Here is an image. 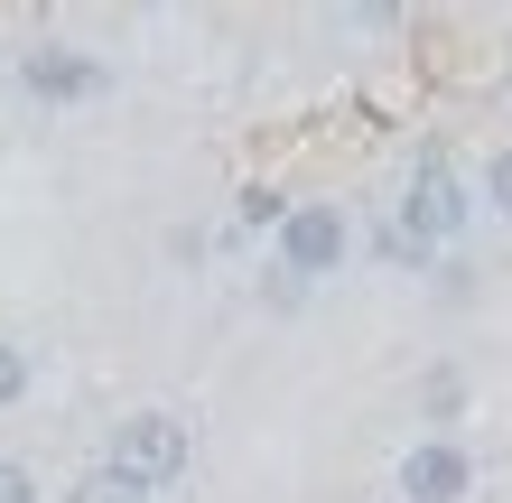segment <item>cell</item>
<instances>
[{
    "label": "cell",
    "instance_id": "cell-1",
    "mask_svg": "<svg viewBox=\"0 0 512 503\" xmlns=\"http://www.w3.org/2000/svg\"><path fill=\"white\" fill-rule=\"evenodd\" d=\"M187 457H196V438H187V420H177V410H131V420H112L103 476H122V485L149 503V494L187 485Z\"/></svg>",
    "mask_w": 512,
    "mask_h": 503
},
{
    "label": "cell",
    "instance_id": "cell-2",
    "mask_svg": "<svg viewBox=\"0 0 512 503\" xmlns=\"http://www.w3.org/2000/svg\"><path fill=\"white\" fill-rule=\"evenodd\" d=\"M391 224H401L419 252H447V243L475 224V187H466L447 159H419V168H410V187H401V205H391Z\"/></svg>",
    "mask_w": 512,
    "mask_h": 503
},
{
    "label": "cell",
    "instance_id": "cell-3",
    "mask_svg": "<svg viewBox=\"0 0 512 503\" xmlns=\"http://www.w3.org/2000/svg\"><path fill=\"white\" fill-rule=\"evenodd\" d=\"M19 84H28V103H56V112H75V103H94L112 94V66L94 47H75V38H38L19 56Z\"/></svg>",
    "mask_w": 512,
    "mask_h": 503
},
{
    "label": "cell",
    "instance_id": "cell-4",
    "mask_svg": "<svg viewBox=\"0 0 512 503\" xmlns=\"http://www.w3.org/2000/svg\"><path fill=\"white\" fill-rule=\"evenodd\" d=\"M345 252H354L345 205L308 196V205H289V215H280V271H289L298 289H308V280H326V271H345Z\"/></svg>",
    "mask_w": 512,
    "mask_h": 503
},
{
    "label": "cell",
    "instance_id": "cell-5",
    "mask_svg": "<svg viewBox=\"0 0 512 503\" xmlns=\"http://www.w3.org/2000/svg\"><path fill=\"white\" fill-rule=\"evenodd\" d=\"M391 485H401V503H466L475 494V457H466V438H410Z\"/></svg>",
    "mask_w": 512,
    "mask_h": 503
},
{
    "label": "cell",
    "instance_id": "cell-6",
    "mask_svg": "<svg viewBox=\"0 0 512 503\" xmlns=\"http://www.w3.org/2000/svg\"><path fill=\"white\" fill-rule=\"evenodd\" d=\"M419 420H429V438H457V420H466V373L457 364L419 373Z\"/></svg>",
    "mask_w": 512,
    "mask_h": 503
},
{
    "label": "cell",
    "instance_id": "cell-7",
    "mask_svg": "<svg viewBox=\"0 0 512 503\" xmlns=\"http://www.w3.org/2000/svg\"><path fill=\"white\" fill-rule=\"evenodd\" d=\"M233 215H243L252 233H261V224L280 233V215H289V196H280V187H243V205H233Z\"/></svg>",
    "mask_w": 512,
    "mask_h": 503
},
{
    "label": "cell",
    "instance_id": "cell-8",
    "mask_svg": "<svg viewBox=\"0 0 512 503\" xmlns=\"http://www.w3.org/2000/svg\"><path fill=\"white\" fill-rule=\"evenodd\" d=\"M475 196H485L494 215H512V150H494V159H485V177H475Z\"/></svg>",
    "mask_w": 512,
    "mask_h": 503
},
{
    "label": "cell",
    "instance_id": "cell-9",
    "mask_svg": "<svg viewBox=\"0 0 512 503\" xmlns=\"http://www.w3.org/2000/svg\"><path fill=\"white\" fill-rule=\"evenodd\" d=\"M66 503H140V494H131L122 476H103V466H94V476H75V485H66Z\"/></svg>",
    "mask_w": 512,
    "mask_h": 503
},
{
    "label": "cell",
    "instance_id": "cell-10",
    "mask_svg": "<svg viewBox=\"0 0 512 503\" xmlns=\"http://www.w3.org/2000/svg\"><path fill=\"white\" fill-rule=\"evenodd\" d=\"M19 401H28V354L0 336V410H19Z\"/></svg>",
    "mask_w": 512,
    "mask_h": 503
},
{
    "label": "cell",
    "instance_id": "cell-11",
    "mask_svg": "<svg viewBox=\"0 0 512 503\" xmlns=\"http://www.w3.org/2000/svg\"><path fill=\"white\" fill-rule=\"evenodd\" d=\"M373 252H382V261H401V271H419V261H429V252H419L401 224H373Z\"/></svg>",
    "mask_w": 512,
    "mask_h": 503
},
{
    "label": "cell",
    "instance_id": "cell-12",
    "mask_svg": "<svg viewBox=\"0 0 512 503\" xmlns=\"http://www.w3.org/2000/svg\"><path fill=\"white\" fill-rule=\"evenodd\" d=\"M0 503H47V494H38V476H28L19 457H0Z\"/></svg>",
    "mask_w": 512,
    "mask_h": 503
}]
</instances>
